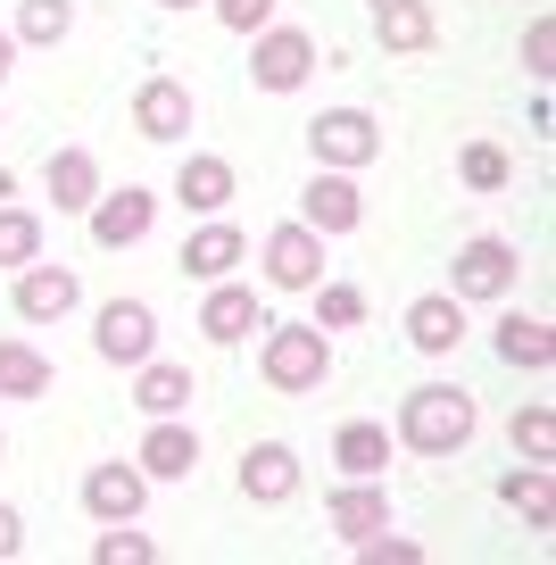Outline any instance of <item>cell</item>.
Returning a JSON list of instances; mask_svg holds the SVG:
<instances>
[{"mask_svg":"<svg viewBox=\"0 0 556 565\" xmlns=\"http://www.w3.org/2000/svg\"><path fill=\"white\" fill-rule=\"evenodd\" d=\"M34 258H42V216L0 200V266H34Z\"/></svg>","mask_w":556,"mask_h":565,"instance_id":"cell-28","label":"cell"},{"mask_svg":"<svg viewBox=\"0 0 556 565\" xmlns=\"http://www.w3.org/2000/svg\"><path fill=\"white\" fill-rule=\"evenodd\" d=\"M258 374L275 391H324L332 374V333L324 324H258Z\"/></svg>","mask_w":556,"mask_h":565,"instance_id":"cell-2","label":"cell"},{"mask_svg":"<svg viewBox=\"0 0 556 565\" xmlns=\"http://www.w3.org/2000/svg\"><path fill=\"white\" fill-rule=\"evenodd\" d=\"M0 458H9V441H0Z\"/></svg>","mask_w":556,"mask_h":565,"instance_id":"cell-40","label":"cell"},{"mask_svg":"<svg viewBox=\"0 0 556 565\" xmlns=\"http://www.w3.org/2000/svg\"><path fill=\"white\" fill-rule=\"evenodd\" d=\"M324 524L341 532L349 548H357V541H374V532H391V491H374V475H357L349 491H332Z\"/></svg>","mask_w":556,"mask_h":565,"instance_id":"cell-14","label":"cell"},{"mask_svg":"<svg viewBox=\"0 0 556 565\" xmlns=\"http://www.w3.org/2000/svg\"><path fill=\"white\" fill-rule=\"evenodd\" d=\"M200 333H209V341H242V333H258V291H242V282H216L209 308H200Z\"/></svg>","mask_w":556,"mask_h":565,"instance_id":"cell-21","label":"cell"},{"mask_svg":"<svg viewBox=\"0 0 556 565\" xmlns=\"http://www.w3.org/2000/svg\"><path fill=\"white\" fill-rule=\"evenodd\" d=\"M67 25H75V0H18V25H9V34L51 51V42H67Z\"/></svg>","mask_w":556,"mask_h":565,"instance_id":"cell-27","label":"cell"},{"mask_svg":"<svg viewBox=\"0 0 556 565\" xmlns=\"http://www.w3.org/2000/svg\"><path fill=\"white\" fill-rule=\"evenodd\" d=\"M242 258H249L242 225H200L192 242H183V275H200V282H225Z\"/></svg>","mask_w":556,"mask_h":565,"instance_id":"cell-18","label":"cell"},{"mask_svg":"<svg viewBox=\"0 0 556 565\" xmlns=\"http://www.w3.org/2000/svg\"><path fill=\"white\" fill-rule=\"evenodd\" d=\"M357 557H365V565H416L424 548H416V541H383V532H374V541H357Z\"/></svg>","mask_w":556,"mask_h":565,"instance_id":"cell-34","label":"cell"},{"mask_svg":"<svg viewBox=\"0 0 556 565\" xmlns=\"http://www.w3.org/2000/svg\"><path fill=\"white\" fill-rule=\"evenodd\" d=\"M548 51H556V25L539 18L532 34H523V67H532V75H548Z\"/></svg>","mask_w":556,"mask_h":565,"instance_id":"cell-35","label":"cell"},{"mask_svg":"<svg viewBox=\"0 0 556 565\" xmlns=\"http://www.w3.org/2000/svg\"><path fill=\"white\" fill-rule=\"evenodd\" d=\"M51 391V358L34 341H0V399H42Z\"/></svg>","mask_w":556,"mask_h":565,"instance_id":"cell-25","label":"cell"},{"mask_svg":"<svg viewBox=\"0 0 556 565\" xmlns=\"http://www.w3.org/2000/svg\"><path fill=\"white\" fill-rule=\"evenodd\" d=\"M84 508L100 515V524H133L141 508H150V475H141V466H92L84 475Z\"/></svg>","mask_w":556,"mask_h":565,"instance_id":"cell-10","label":"cell"},{"mask_svg":"<svg viewBox=\"0 0 556 565\" xmlns=\"http://www.w3.org/2000/svg\"><path fill=\"white\" fill-rule=\"evenodd\" d=\"M399 441L416 449V458H457V449L473 441V399L457 383H424L399 399Z\"/></svg>","mask_w":556,"mask_h":565,"instance_id":"cell-1","label":"cell"},{"mask_svg":"<svg viewBox=\"0 0 556 565\" xmlns=\"http://www.w3.org/2000/svg\"><path fill=\"white\" fill-rule=\"evenodd\" d=\"M266 282H275V291H316V282H324V233L275 225L266 233Z\"/></svg>","mask_w":556,"mask_h":565,"instance_id":"cell-6","label":"cell"},{"mask_svg":"<svg viewBox=\"0 0 556 565\" xmlns=\"http://www.w3.org/2000/svg\"><path fill=\"white\" fill-rule=\"evenodd\" d=\"M332 466H349V475H383L391 466V424H341L332 433Z\"/></svg>","mask_w":556,"mask_h":565,"instance_id":"cell-22","label":"cell"},{"mask_svg":"<svg viewBox=\"0 0 556 565\" xmlns=\"http://www.w3.org/2000/svg\"><path fill=\"white\" fill-rule=\"evenodd\" d=\"M133 399H141V416H183V407H192V366H158V358H141Z\"/></svg>","mask_w":556,"mask_h":565,"instance_id":"cell-24","label":"cell"},{"mask_svg":"<svg viewBox=\"0 0 556 565\" xmlns=\"http://www.w3.org/2000/svg\"><path fill=\"white\" fill-rule=\"evenodd\" d=\"M9 192H18V183H9V167H0V200H9Z\"/></svg>","mask_w":556,"mask_h":565,"instance_id":"cell-38","label":"cell"},{"mask_svg":"<svg viewBox=\"0 0 556 565\" xmlns=\"http://www.w3.org/2000/svg\"><path fill=\"white\" fill-rule=\"evenodd\" d=\"M51 200H58V216H84L100 200V159L92 150H51Z\"/></svg>","mask_w":556,"mask_h":565,"instance_id":"cell-20","label":"cell"},{"mask_svg":"<svg viewBox=\"0 0 556 565\" xmlns=\"http://www.w3.org/2000/svg\"><path fill=\"white\" fill-rule=\"evenodd\" d=\"M242 491L258 499V508H282V499L299 491V458H291V441H249V458H242Z\"/></svg>","mask_w":556,"mask_h":565,"instance_id":"cell-16","label":"cell"},{"mask_svg":"<svg viewBox=\"0 0 556 565\" xmlns=\"http://www.w3.org/2000/svg\"><path fill=\"white\" fill-rule=\"evenodd\" d=\"M357 216H365L357 183H349L341 167H316V183L299 192V225L308 233H357Z\"/></svg>","mask_w":556,"mask_h":565,"instance_id":"cell-9","label":"cell"},{"mask_svg":"<svg viewBox=\"0 0 556 565\" xmlns=\"http://www.w3.org/2000/svg\"><path fill=\"white\" fill-rule=\"evenodd\" d=\"M308 150H316V167H374L383 159V125L365 117V108H324V117L308 125Z\"/></svg>","mask_w":556,"mask_h":565,"instance_id":"cell-3","label":"cell"},{"mask_svg":"<svg viewBox=\"0 0 556 565\" xmlns=\"http://www.w3.org/2000/svg\"><path fill=\"white\" fill-rule=\"evenodd\" d=\"M133 466H141L150 482H183V475L200 466V433H192V424H174V416H150V433H141Z\"/></svg>","mask_w":556,"mask_h":565,"instance_id":"cell-11","label":"cell"},{"mask_svg":"<svg viewBox=\"0 0 556 565\" xmlns=\"http://www.w3.org/2000/svg\"><path fill=\"white\" fill-rule=\"evenodd\" d=\"M499 358H506V366H523V374H548L556 366V341H548V324H539V317H499Z\"/></svg>","mask_w":556,"mask_h":565,"instance_id":"cell-23","label":"cell"},{"mask_svg":"<svg viewBox=\"0 0 556 565\" xmlns=\"http://www.w3.org/2000/svg\"><path fill=\"white\" fill-rule=\"evenodd\" d=\"M174 192H183V209L192 216H216L233 200V167L216 159V150H192V159H183V175H174Z\"/></svg>","mask_w":556,"mask_h":565,"instance_id":"cell-19","label":"cell"},{"mask_svg":"<svg viewBox=\"0 0 556 565\" xmlns=\"http://www.w3.org/2000/svg\"><path fill=\"white\" fill-rule=\"evenodd\" d=\"M374 42H383V51H432L440 18L424 0H374Z\"/></svg>","mask_w":556,"mask_h":565,"instance_id":"cell-17","label":"cell"},{"mask_svg":"<svg viewBox=\"0 0 556 565\" xmlns=\"http://www.w3.org/2000/svg\"><path fill=\"white\" fill-rule=\"evenodd\" d=\"M506 508H515L532 532H548V515H556V499H548V466H523V475H506Z\"/></svg>","mask_w":556,"mask_h":565,"instance_id":"cell-29","label":"cell"},{"mask_svg":"<svg viewBox=\"0 0 556 565\" xmlns=\"http://www.w3.org/2000/svg\"><path fill=\"white\" fill-rule=\"evenodd\" d=\"M92 557H100V565H150L158 541H150V532H133V524H108L100 541H92Z\"/></svg>","mask_w":556,"mask_h":565,"instance_id":"cell-30","label":"cell"},{"mask_svg":"<svg viewBox=\"0 0 556 565\" xmlns=\"http://www.w3.org/2000/svg\"><path fill=\"white\" fill-rule=\"evenodd\" d=\"M133 125H141V141H183L192 134V84L150 75V84L133 92Z\"/></svg>","mask_w":556,"mask_h":565,"instance_id":"cell-13","label":"cell"},{"mask_svg":"<svg viewBox=\"0 0 556 565\" xmlns=\"http://www.w3.org/2000/svg\"><path fill=\"white\" fill-rule=\"evenodd\" d=\"M75 300H84V282L67 275V266H18V317L25 324H58V317H75Z\"/></svg>","mask_w":556,"mask_h":565,"instance_id":"cell-12","label":"cell"},{"mask_svg":"<svg viewBox=\"0 0 556 565\" xmlns=\"http://www.w3.org/2000/svg\"><path fill=\"white\" fill-rule=\"evenodd\" d=\"M158 9H192V0H158Z\"/></svg>","mask_w":556,"mask_h":565,"instance_id":"cell-39","label":"cell"},{"mask_svg":"<svg viewBox=\"0 0 556 565\" xmlns=\"http://www.w3.org/2000/svg\"><path fill=\"white\" fill-rule=\"evenodd\" d=\"M506 433H515V458H523V466H556V407H548V399L515 407V424H506Z\"/></svg>","mask_w":556,"mask_h":565,"instance_id":"cell-26","label":"cell"},{"mask_svg":"<svg viewBox=\"0 0 556 565\" xmlns=\"http://www.w3.org/2000/svg\"><path fill=\"white\" fill-rule=\"evenodd\" d=\"M457 175H466L473 192H499V183L515 175V167H506V150H499V141H466V159H457Z\"/></svg>","mask_w":556,"mask_h":565,"instance_id":"cell-31","label":"cell"},{"mask_svg":"<svg viewBox=\"0 0 556 565\" xmlns=\"http://www.w3.org/2000/svg\"><path fill=\"white\" fill-rule=\"evenodd\" d=\"M216 18H225L233 34H266V25H275V0H216Z\"/></svg>","mask_w":556,"mask_h":565,"instance_id":"cell-33","label":"cell"},{"mask_svg":"<svg viewBox=\"0 0 556 565\" xmlns=\"http://www.w3.org/2000/svg\"><path fill=\"white\" fill-rule=\"evenodd\" d=\"M506 291H515V249L499 233H473L449 258V300H506Z\"/></svg>","mask_w":556,"mask_h":565,"instance_id":"cell-4","label":"cell"},{"mask_svg":"<svg viewBox=\"0 0 556 565\" xmlns=\"http://www.w3.org/2000/svg\"><path fill=\"white\" fill-rule=\"evenodd\" d=\"M407 341H416L424 358H457V341H466V300H449V291H424V300L407 308Z\"/></svg>","mask_w":556,"mask_h":565,"instance_id":"cell-15","label":"cell"},{"mask_svg":"<svg viewBox=\"0 0 556 565\" xmlns=\"http://www.w3.org/2000/svg\"><path fill=\"white\" fill-rule=\"evenodd\" d=\"M308 67H316V42L299 34V25H266L258 51H249V84L258 92H299Z\"/></svg>","mask_w":556,"mask_h":565,"instance_id":"cell-5","label":"cell"},{"mask_svg":"<svg viewBox=\"0 0 556 565\" xmlns=\"http://www.w3.org/2000/svg\"><path fill=\"white\" fill-rule=\"evenodd\" d=\"M357 317H365V291H349V282H316V324H324V333H349Z\"/></svg>","mask_w":556,"mask_h":565,"instance_id":"cell-32","label":"cell"},{"mask_svg":"<svg viewBox=\"0 0 556 565\" xmlns=\"http://www.w3.org/2000/svg\"><path fill=\"white\" fill-rule=\"evenodd\" d=\"M84 216H92V242H100V249H133V242H150L158 200L141 192V183H125V192H100Z\"/></svg>","mask_w":556,"mask_h":565,"instance_id":"cell-7","label":"cell"},{"mask_svg":"<svg viewBox=\"0 0 556 565\" xmlns=\"http://www.w3.org/2000/svg\"><path fill=\"white\" fill-rule=\"evenodd\" d=\"M100 358L108 366H141V358L158 350V317H150V300H108L100 308Z\"/></svg>","mask_w":556,"mask_h":565,"instance_id":"cell-8","label":"cell"},{"mask_svg":"<svg viewBox=\"0 0 556 565\" xmlns=\"http://www.w3.org/2000/svg\"><path fill=\"white\" fill-rule=\"evenodd\" d=\"M25 548V524H18V508H0V557H18Z\"/></svg>","mask_w":556,"mask_h":565,"instance_id":"cell-36","label":"cell"},{"mask_svg":"<svg viewBox=\"0 0 556 565\" xmlns=\"http://www.w3.org/2000/svg\"><path fill=\"white\" fill-rule=\"evenodd\" d=\"M9 58H18V34H9V25H0V75H9Z\"/></svg>","mask_w":556,"mask_h":565,"instance_id":"cell-37","label":"cell"}]
</instances>
